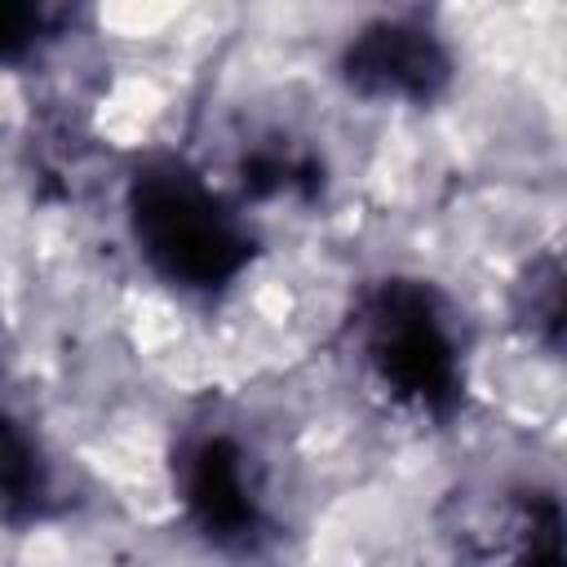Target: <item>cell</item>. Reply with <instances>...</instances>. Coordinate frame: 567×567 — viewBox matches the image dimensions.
Instances as JSON below:
<instances>
[{"label": "cell", "mask_w": 567, "mask_h": 567, "mask_svg": "<svg viewBox=\"0 0 567 567\" xmlns=\"http://www.w3.org/2000/svg\"><path fill=\"white\" fill-rule=\"evenodd\" d=\"M133 230L151 266L182 288H213L230 279L235 252L244 239L235 235L230 208L186 168L146 173L133 186Z\"/></svg>", "instance_id": "6da1fadb"}, {"label": "cell", "mask_w": 567, "mask_h": 567, "mask_svg": "<svg viewBox=\"0 0 567 567\" xmlns=\"http://www.w3.org/2000/svg\"><path fill=\"white\" fill-rule=\"evenodd\" d=\"M368 359H372L377 377L385 385L394 381V394H403L412 403H434L456 381L452 337L443 332L439 315L430 306H421V297H390L372 315Z\"/></svg>", "instance_id": "7a4b0ae2"}, {"label": "cell", "mask_w": 567, "mask_h": 567, "mask_svg": "<svg viewBox=\"0 0 567 567\" xmlns=\"http://www.w3.org/2000/svg\"><path fill=\"white\" fill-rule=\"evenodd\" d=\"M350 89L377 93V97H421L443 75V53L421 27L381 22L368 27L346 58Z\"/></svg>", "instance_id": "3957f363"}]
</instances>
